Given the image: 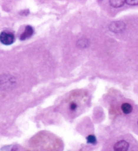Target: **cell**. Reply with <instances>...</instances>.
<instances>
[{
  "mask_svg": "<svg viewBox=\"0 0 138 151\" xmlns=\"http://www.w3.org/2000/svg\"><path fill=\"white\" fill-rule=\"evenodd\" d=\"M33 32H34V30L33 27L31 26H27L26 28H25L24 31L23 32V33L20 35V40L24 41L25 40H27V39L29 38L30 37L33 35Z\"/></svg>",
  "mask_w": 138,
  "mask_h": 151,
  "instance_id": "277c9868",
  "label": "cell"
},
{
  "mask_svg": "<svg viewBox=\"0 0 138 151\" xmlns=\"http://www.w3.org/2000/svg\"><path fill=\"white\" fill-rule=\"evenodd\" d=\"M0 86L1 87H4V88H6V87H9L12 86V81L11 79H9L8 77H6L4 79L0 80Z\"/></svg>",
  "mask_w": 138,
  "mask_h": 151,
  "instance_id": "ba28073f",
  "label": "cell"
},
{
  "mask_svg": "<svg viewBox=\"0 0 138 151\" xmlns=\"http://www.w3.org/2000/svg\"><path fill=\"white\" fill-rule=\"evenodd\" d=\"M125 3V1L123 0H110L109 1L110 5L113 8H120L123 6Z\"/></svg>",
  "mask_w": 138,
  "mask_h": 151,
  "instance_id": "8992f818",
  "label": "cell"
},
{
  "mask_svg": "<svg viewBox=\"0 0 138 151\" xmlns=\"http://www.w3.org/2000/svg\"><path fill=\"white\" fill-rule=\"evenodd\" d=\"M14 40V35L10 32L4 31L0 34V42L4 45H9L12 44Z\"/></svg>",
  "mask_w": 138,
  "mask_h": 151,
  "instance_id": "6da1fadb",
  "label": "cell"
},
{
  "mask_svg": "<svg viewBox=\"0 0 138 151\" xmlns=\"http://www.w3.org/2000/svg\"><path fill=\"white\" fill-rule=\"evenodd\" d=\"M87 142L89 144H91V145H95V144L97 142V140H96V137L94 136L93 135H89V136H87Z\"/></svg>",
  "mask_w": 138,
  "mask_h": 151,
  "instance_id": "30bf717a",
  "label": "cell"
},
{
  "mask_svg": "<svg viewBox=\"0 0 138 151\" xmlns=\"http://www.w3.org/2000/svg\"><path fill=\"white\" fill-rule=\"evenodd\" d=\"M125 3L131 6L138 5V0H127V1H125Z\"/></svg>",
  "mask_w": 138,
  "mask_h": 151,
  "instance_id": "8fae6325",
  "label": "cell"
},
{
  "mask_svg": "<svg viewBox=\"0 0 138 151\" xmlns=\"http://www.w3.org/2000/svg\"><path fill=\"white\" fill-rule=\"evenodd\" d=\"M78 46L81 47V48H85V47H87L89 45V42L86 39H81V40H79V42H77Z\"/></svg>",
  "mask_w": 138,
  "mask_h": 151,
  "instance_id": "9c48e42d",
  "label": "cell"
},
{
  "mask_svg": "<svg viewBox=\"0 0 138 151\" xmlns=\"http://www.w3.org/2000/svg\"><path fill=\"white\" fill-rule=\"evenodd\" d=\"M129 144L125 139L117 141L113 145V151H128Z\"/></svg>",
  "mask_w": 138,
  "mask_h": 151,
  "instance_id": "7a4b0ae2",
  "label": "cell"
},
{
  "mask_svg": "<svg viewBox=\"0 0 138 151\" xmlns=\"http://www.w3.org/2000/svg\"><path fill=\"white\" fill-rule=\"evenodd\" d=\"M137 124H138V122H137Z\"/></svg>",
  "mask_w": 138,
  "mask_h": 151,
  "instance_id": "7c38bea8",
  "label": "cell"
},
{
  "mask_svg": "<svg viewBox=\"0 0 138 151\" xmlns=\"http://www.w3.org/2000/svg\"><path fill=\"white\" fill-rule=\"evenodd\" d=\"M109 29L114 33H121L125 29V24L122 21H115L110 24Z\"/></svg>",
  "mask_w": 138,
  "mask_h": 151,
  "instance_id": "3957f363",
  "label": "cell"
},
{
  "mask_svg": "<svg viewBox=\"0 0 138 151\" xmlns=\"http://www.w3.org/2000/svg\"><path fill=\"white\" fill-rule=\"evenodd\" d=\"M68 108L70 113H75L78 110V109H79V104H78V103L76 101H71L69 103Z\"/></svg>",
  "mask_w": 138,
  "mask_h": 151,
  "instance_id": "52a82bcc",
  "label": "cell"
},
{
  "mask_svg": "<svg viewBox=\"0 0 138 151\" xmlns=\"http://www.w3.org/2000/svg\"><path fill=\"white\" fill-rule=\"evenodd\" d=\"M121 110L124 114L128 115V114H129L132 112L133 107L129 103H124V104L121 105Z\"/></svg>",
  "mask_w": 138,
  "mask_h": 151,
  "instance_id": "5b68a950",
  "label": "cell"
}]
</instances>
